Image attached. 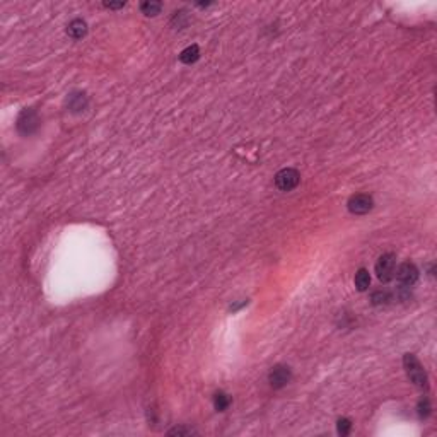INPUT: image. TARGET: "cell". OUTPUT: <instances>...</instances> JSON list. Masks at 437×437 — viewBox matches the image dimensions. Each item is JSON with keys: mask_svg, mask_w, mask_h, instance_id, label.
Returning <instances> with one entry per match:
<instances>
[{"mask_svg": "<svg viewBox=\"0 0 437 437\" xmlns=\"http://www.w3.org/2000/svg\"><path fill=\"white\" fill-rule=\"evenodd\" d=\"M403 367L407 371L408 379L415 384L419 389H427L429 388V381H427V374L424 371V365L420 364V360L417 359L413 354H405L403 355Z\"/></svg>", "mask_w": 437, "mask_h": 437, "instance_id": "6da1fadb", "label": "cell"}, {"mask_svg": "<svg viewBox=\"0 0 437 437\" xmlns=\"http://www.w3.org/2000/svg\"><path fill=\"white\" fill-rule=\"evenodd\" d=\"M396 272V256L393 253H384L383 256H379L378 263H376V275L381 282H391Z\"/></svg>", "mask_w": 437, "mask_h": 437, "instance_id": "7a4b0ae2", "label": "cell"}, {"mask_svg": "<svg viewBox=\"0 0 437 437\" xmlns=\"http://www.w3.org/2000/svg\"><path fill=\"white\" fill-rule=\"evenodd\" d=\"M299 181H300V175L297 169H294V167H284L275 175V186L279 188L280 191H292L294 188L299 185Z\"/></svg>", "mask_w": 437, "mask_h": 437, "instance_id": "3957f363", "label": "cell"}, {"mask_svg": "<svg viewBox=\"0 0 437 437\" xmlns=\"http://www.w3.org/2000/svg\"><path fill=\"white\" fill-rule=\"evenodd\" d=\"M17 131L21 135H32L35 131L40 128V116H38V113L35 110H24L21 111V115H19L17 118Z\"/></svg>", "mask_w": 437, "mask_h": 437, "instance_id": "277c9868", "label": "cell"}, {"mask_svg": "<svg viewBox=\"0 0 437 437\" xmlns=\"http://www.w3.org/2000/svg\"><path fill=\"white\" fill-rule=\"evenodd\" d=\"M374 207V200L371 195H365V193H357V195H352L349 201H347V209H349L350 214L354 215H364L373 210Z\"/></svg>", "mask_w": 437, "mask_h": 437, "instance_id": "5b68a950", "label": "cell"}, {"mask_svg": "<svg viewBox=\"0 0 437 437\" xmlns=\"http://www.w3.org/2000/svg\"><path fill=\"white\" fill-rule=\"evenodd\" d=\"M394 275H396V279H398V282H400L401 287H412V285L419 280V268H417L413 263L405 261L398 266V270L394 272Z\"/></svg>", "mask_w": 437, "mask_h": 437, "instance_id": "8992f818", "label": "cell"}, {"mask_svg": "<svg viewBox=\"0 0 437 437\" xmlns=\"http://www.w3.org/2000/svg\"><path fill=\"white\" fill-rule=\"evenodd\" d=\"M290 379H292V373H290V367H287V365H275L274 369L270 371L268 374V383L272 388L275 389H280L284 386H287V384L290 383Z\"/></svg>", "mask_w": 437, "mask_h": 437, "instance_id": "52a82bcc", "label": "cell"}, {"mask_svg": "<svg viewBox=\"0 0 437 437\" xmlns=\"http://www.w3.org/2000/svg\"><path fill=\"white\" fill-rule=\"evenodd\" d=\"M67 35L72 38V40H82V38L87 35L86 21H82V19H74L67 26Z\"/></svg>", "mask_w": 437, "mask_h": 437, "instance_id": "ba28073f", "label": "cell"}, {"mask_svg": "<svg viewBox=\"0 0 437 437\" xmlns=\"http://www.w3.org/2000/svg\"><path fill=\"white\" fill-rule=\"evenodd\" d=\"M67 106H69V110L74 111V113L82 111L84 108L87 106V97H86V94H84V92H72V94L69 96V99H67Z\"/></svg>", "mask_w": 437, "mask_h": 437, "instance_id": "9c48e42d", "label": "cell"}, {"mask_svg": "<svg viewBox=\"0 0 437 437\" xmlns=\"http://www.w3.org/2000/svg\"><path fill=\"white\" fill-rule=\"evenodd\" d=\"M200 58V48L196 45H190V46H186L185 50L181 51L180 53V60L185 65H191V63H195L196 60Z\"/></svg>", "mask_w": 437, "mask_h": 437, "instance_id": "30bf717a", "label": "cell"}, {"mask_svg": "<svg viewBox=\"0 0 437 437\" xmlns=\"http://www.w3.org/2000/svg\"><path fill=\"white\" fill-rule=\"evenodd\" d=\"M371 285V275L369 272L365 268H359L355 274V287L357 290H360V292H364V290H367Z\"/></svg>", "mask_w": 437, "mask_h": 437, "instance_id": "8fae6325", "label": "cell"}, {"mask_svg": "<svg viewBox=\"0 0 437 437\" xmlns=\"http://www.w3.org/2000/svg\"><path fill=\"white\" fill-rule=\"evenodd\" d=\"M229 405H231V398H229L227 394L222 393V391L215 393V396H214L215 410H217V412H225L229 408Z\"/></svg>", "mask_w": 437, "mask_h": 437, "instance_id": "7c38bea8", "label": "cell"}, {"mask_svg": "<svg viewBox=\"0 0 437 437\" xmlns=\"http://www.w3.org/2000/svg\"><path fill=\"white\" fill-rule=\"evenodd\" d=\"M161 9H162V4L161 2H152V0H150V2H142L140 4V11H142L145 16H157L159 12H161Z\"/></svg>", "mask_w": 437, "mask_h": 437, "instance_id": "4fadbf2b", "label": "cell"}, {"mask_svg": "<svg viewBox=\"0 0 437 437\" xmlns=\"http://www.w3.org/2000/svg\"><path fill=\"white\" fill-rule=\"evenodd\" d=\"M389 300H391V294H389L388 290H376V292H373V295H371V302H373L374 306H384Z\"/></svg>", "mask_w": 437, "mask_h": 437, "instance_id": "5bb4252c", "label": "cell"}, {"mask_svg": "<svg viewBox=\"0 0 437 437\" xmlns=\"http://www.w3.org/2000/svg\"><path fill=\"white\" fill-rule=\"evenodd\" d=\"M337 430L340 435H349L352 430V422L349 419H340L337 422Z\"/></svg>", "mask_w": 437, "mask_h": 437, "instance_id": "9a60e30c", "label": "cell"}, {"mask_svg": "<svg viewBox=\"0 0 437 437\" xmlns=\"http://www.w3.org/2000/svg\"><path fill=\"white\" fill-rule=\"evenodd\" d=\"M417 412H419V417H420V419H427V417L430 415V401L427 400V398H424V400H420L419 407H417Z\"/></svg>", "mask_w": 437, "mask_h": 437, "instance_id": "2e32d148", "label": "cell"}, {"mask_svg": "<svg viewBox=\"0 0 437 437\" xmlns=\"http://www.w3.org/2000/svg\"><path fill=\"white\" fill-rule=\"evenodd\" d=\"M169 435H191L195 434L191 429H185V427H176V429H171L167 432Z\"/></svg>", "mask_w": 437, "mask_h": 437, "instance_id": "e0dca14e", "label": "cell"}, {"mask_svg": "<svg viewBox=\"0 0 437 437\" xmlns=\"http://www.w3.org/2000/svg\"><path fill=\"white\" fill-rule=\"evenodd\" d=\"M106 9H123L126 4L125 2H105L103 4Z\"/></svg>", "mask_w": 437, "mask_h": 437, "instance_id": "ac0fdd59", "label": "cell"}]
</instances>
